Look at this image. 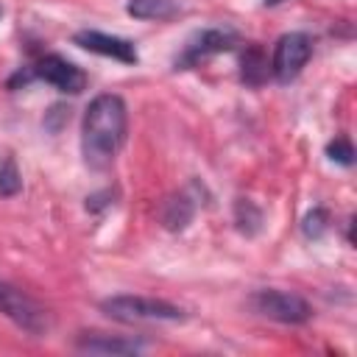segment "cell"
Here are the masks:
<instances>
[{
    "label": "cell",
    "mask_w": 357,
    "mask_h": 357,
    "mask_svg": "<svg viewBox=\"0 0 357 357\" xmlns=\"http://www.w3.org/2000/svg\"><path fill=\"white\" fill-rule=\"evenodd\" d=\"M126 128H128V112L123 98L112 92L98 95L86 106L81 123V151L86 165L95 170L109 167L126 142Z\"/></svg>",
    "instance_id": "6da1fadb"
},
{
    "label": "cell",
    "mask_w": 357,
    "mask_h": 357,
    "mask_svg": "<svg viewBox=\"0 0 357 357\" xmlns=\"http://www.w3.org/2000/svg\"><path fill=\"white\" fill-rule=\"evenodd\" d=\"M100 310L120 324H153V321H184V310L148 296H112L100 301Z\"/></svg>",
    "instance_id": "7a4b0ae2"
},
{
    "label": "cell",
    "mask_w": 357,
    "mask_h": 357,
    "mask_svg": "<svg viewBox=\"0 0 357 357\" xmlns=\"http://www.w3.org/2000/svg\"><path fill=\"white\" fill-rule=\"evenodd\" d=\"M31 78H42L45 84H50V86H56L59 92H64V95H78L84 86H86V75H84V70L81 67H75L73 61H67V59H61V56H56V53H50V56H42L28 73H20V75H14L11 78V86L17 84V81H31Z\"/></svg>",
    "instance_id": "3957f363"
},
{
    "label": "cell",
    "mask_w": 357,
    "mask_h": 357,
    "mask_svg": "<svg viewBox=\"0 0 357 357\" xmlns=\"http://www.w3.org/2000/svg\"><path fill=\"white\" fill-rule=\"evenodd\" d=\"M0 312L31 335H42L50 329L47 310L8 282H0Z\"/></svg>",
    "instance_id": "277c9868"
},
{
    "label": "cell",
    "mask_w": 357,
    "mask_h": 357,
    "mask_svg": "<svg viewBox=\"0 0 357 357\" xmlns=\"http://www.w3.org/2000/svg\"><path fill=\"white\" fill-rule=\"evenodd\" d=\"M310 56H312V39L307 33H301V31L284 33L273 47V61H271L276 81H282V84L293 81L304 70Z\"/></svg>",
    "instance_id": "5b68a950"
},
{
    "label": "cell",
    "mask_w": 357,
    "mask_h": 357,
    "mask_svg": "<svg viewBox=\"0 0 357 357\" xmlns=\"http://www.w3.org/2000/svg\"><path fill=\"white\" fill-rule=\"evenodd\" d=\"M251 304L259 315L279 324H304L312 315L310 304L298 293H284V290H259L254 293Z\"/></svg>",
    "instance_id": "8992f818"
},
{
    "label": "cell",
    "mask_w": 357,
    "mask_h": 357,
    "mask_svg": "<svg viewBox=\"0 0 357 357\" xmlns=\"http://www.w3.org/2000/svg\"><path fill=\"white\" fill-rule=\"evenodd\" d=\"M73 42L89 53H98V56H109V59H117L123 64H134L137 61V50L128 39L123 36H112V33H100V31H78L73 36Z\"/></svg>",
    "instance_id": "52a82bcc"
},
{
    "label": "cell",
    "mask_w": 357,
    "mask_h": 357,
    "mask_svg": "<svg viewBox=\"0 0 357 357\" xmlns=\"http://www.w3.org/2000/svg\"><path fill=\"white\" fill-rule=\"evenodd\" d=\"M234 47V33L231 31H218V28H209V31H201L195 39H190V45L184 47V56L176 61V67H190V64H198L201 59L206 56H215V53H223V50H231Z\"/></svg>",
    "instance_id": "ba28073f"
},
{
    "label": "cell",
    "mask_w": 357,
    "mask_h": 357,
    "mask_svg": "<svg viewBox=\"0 0 357 357\" xmlns=\"http://www.w3.org/2000/svg\"><path fill=\"white\" fill-rule=\"evenodd\" d=\"M78 349L89 354H137L142 351L139 340L128 337H109V335H84L78 337Z\"/></svg>",
    "instance_id": "9c48e42d"
},
{
    "label": "cell",
    "mask_w": 357,
    "mask_h": 357,
    "mask_svg": "<svg viewBox=\"0 0 357 357\" xmlns=\"http://www.w3.org/2000/svg\"><path fill=\"white\" fill-rule=\"evenodd\" d=\"M192 215H195V204H192L190 195H184V192L170 195V198L162 204V212H159L162 226L170 229V231H181V229L192 220Z\"/></svg>",
    "instance_id": "30bf717a"
},
{
    "label": "cell",
    "mask_w": 357,
    "mask_h": 357,
    "mask_svg": "<svg viewBox=\"0 0 357 357\" xmlns=\"http://www.w3.org/2000/svg\"><path fill=\"white\" fill-rule=\"evenodd\" d=\"M176 0H131L126 6V11L137 20H167L176 14Z\"/></svg>",
    "instance_id": "8fae6325"
},
{
    "label": "cell",
    "mask_w": 357,
    "mask_h": 357,
    "mask_svg": "<svg viewBox=\"0 0 357 357\" xmlns=\"http://www.w3.org/2000/svg\"><path fill=\"white\" fill-rule=\"evenodd\" d=\"M268 59L262 56V50L259 47H251V50H245V56H243V81L245 84H251V86H259L265 78H268Z\"/></svg>",
    "instance_id": "7c38bea8"
},
{
    "label": "cell",
    "mask_w": 357,
    "mask_h": 357,
    "mask_svg": "<svg viewBox=\"0 0 357 357\" xmlns=\"http://www.w3.org/2000/svg\"><path fill=\"white\" fill-rule=\"evenodd\" d=\"M234 220H237V229H240L243 234H257L259 226H262V212H259L251 201L240 198L237 206H234Z\"/></svg>",
    "instance_id": "4fadbf2b"
},
{
    "label": "cell",
    "mask_w": 357,
    "mask_h": 357,
    "mask_svg": "<svg viewBox=\"0 0 357 357\" xmlns=\"http://www.w3.org/2000/svg\"><path fill=\"white\" fill-rule=\"evenodd\" d=\"M20 190H22V176L17 170V162L11 156H6L3 165H0V195L3 198H11Z\"/></svg>",
    "instance_id": "5bb4252c"
},
{
    "label": "cell",
    "mask_w": 357,
    "mask_h": 357,
    "mask_svg": "<svg viewBox=\"0 0 357 357\" xmlns=\"http://www.w3.org/2000/svg\"><path fill=\"white\" fill-rule=\"evenodd\" d=\"M301 229H304V234H307L310 240H318V237L329 229V215H326V209H312V212L304 218Z\"/></svg>",
    "instance_id": "9a60e30c"
},
{
    "label": "cell",
    "mask_w": 357,
    "mask_h": 357,
    "mask_svg": "<svg viewBox=\"0 0 357 357\" xmlns=\"http://www.w3.org/2000/svg\"><path fill=\"white\" fill-rule=\"evenodd\" d=\"M326 156H329L332 162L349 167V165H351V156H354V148H351V142H349L346 137H337V139H332V142L326 145Z\"/></svg>",
    "instance_id": "2e32d148"
},
{
    "label": "cell",
    "mask_w": 357,
    "mask_h": 357,
    "mask_svg": "<svg viewBox=\"0 0 357 357\" xmlns=\"http://www.w3.org/2000/svg\"><path fill=\"white\" fill-rule=\"evenodd\" d=\"M276 3H282V0H265V6H276Z\"/></svg>",
    "instance_id": "e0dca14e"
}]
</instances>
